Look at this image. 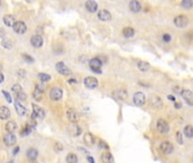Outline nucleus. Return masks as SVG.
Listing matches in <instances>:
<instances>
[{"label": "nucleus", "mask_w": 193, "mask_h": 163, "mask_svg": "<svg viewBox=\"0 0 193 163\" xmlns=\"http://www.w3.org/2000/svg\"><path fill=\"white\" fill-rule=\"evenodd\" d=\"M103 62L99 59V58H93V59H91L90 61H89V65H90V68L92 72H94L96 74H101V66Z\"/></svg>", "instance_id": "f257e3e1"}, {"label": "nucleus", "mask_w": 193, "mask_h": 163, "mask_svg": "<svg viewBox=\"0 0 193 163\" xmlns=\"http://www.w3.org/2000/svg\"><path fill=\"white\" fill-rule=\"evenodd\" d=\"M174 24L180 28L186 27L187 24H189V18L185 15H178L174 18Z\"/></svg>", "instance_id": "f03ea898"}, {"label": "nucleus", "mask_w": 193, "mask_h": 163, "mask_svg": "<svg viewBox=\"0 0 193 163\" xmlns=\"http://www.w3.org/2000/svg\"><path fill=\"white\" fill-rule=\"evenodd\" d=\"M33 108V113H32V120H38V119H43L45 118V110L42 108L38 107L36 104H32Z\"/></svg>", "instance_id": "7ed1b4c3"}, {"label": "nucleus", "mask_w": 193, "mask_h": 163, "mask_svg": "<svg viewBox=\"0 0 193 163\" xmlns=\"http://www.w3.org/2000/svg\"><path fill=\"white\" fill-rule=\"evenodd\" d=\"M145 101H147L145 95H144L142 92H136L135 94H134V96H133V102H134V104L137 105V107L144 105V104H145Z\"/></svg>", "instance_id": "20e7f679"}, {"label": "nucleus", "mask_w": 193, "mask_h": 163, "mask_svg": "<svg viewBox=\"0 0 193 163\" xmlns=\"http://www.w3.org/2000/svg\"><path fill=\"white\" fill-rule=\"evenodd\" d=\"M157 129H158L159 133L166 134V133L169 131V125L167 124V121L164 120V119H158V121H157Z\"/></svg>", "instance_id": "39448f33"}, {"label": "nucleus", "mask_w": 193, "mask_h": 163, "mask_svg": "<svg viewBox=\"0 0 193 163\" xmlns=\"http://www.w3.org/2000/svg\"><path fill=\"white\" fill-rule=\"evenodd\" d=\"M56 69L57 72L59 74H62V75H64V76H68V75H71V69L64 63L62 61H59L56 63Z\"/></svg>", "instance_id": "423d86ee"}, {"label": "nucleus", "mask_w": 193, "mask_h": 163, "mask_svg": "<svg viewBox=\"0 0 193 163\" xmlns=\"http://www.w3.org/2000/svg\"><path fill=\"white\" fill-rule=\"evenodd\" d=\"M13 30H14L17 34H23L26 32L27 27H26V24L24 22L18 21V22H15V24L13 25Z\"/></svg>", "instance_id": "0eeeda50"}, {"label": "nucleus", "mask_w": 193, "mask_h": 163, "mask_svg": "<svg viewBox=\"0 0 193 163\" xmlns=\"http://www.w3.org/2000/svg\"><path fill=\"white\" fill-rule=\"evenodd\" d=\"M62 97V91L59 87H53L50 91V99L52 101H59Z\"/></svg>", "instance_id": "6e6552de"}, {"label": "nucleus", "mask_w": 193, "mask_h": 163, "mask_svg": "<svg viewBox=\"0 0 193 163\" xmlns=\"http://www.w3.org/2000/svg\"><path fill=\"white\" fill-rule=\"evenodd\" d=\"M68 133L73 136V137H77V136L81 135L82 129H81V127H79L76 122H74V124L69 125V127H68Z\"/></svg>", "instance_id": "1a4fd4ad"}, {"label": "nucleus", "mask_w": 193, "mask_h": 163, "mask_svg": "<svg viewBox=\"0 0 193 163\" xmlns=\"http://www.w3.org/2000/svg\"><path fill=\"white\" fill-rule=\"evenodd\" d=\"M160 150H161V152L164 153V154H171L173 151H174V146H173V144L169 143V142H163L161 144H160Z\"/></svg>", "instance_id": "9d476101"}, {"label": "nucleus", "mask_w": 193, "mask_h": 163, "mask_svg": "<svg viewBox=\"0 0 193 163\" xmlns=\"http://www.w3.org/2000/svg\"><path fill=\"white\" fill-rule=\"evenodd\" d=\"M150 104H151V107L153 109H160V108L163 107V101H161V99L157 95H151L150 96Z\"/></svg>", "instance_id": "9b49d317"}, {"label": "nucleus", "mask_w": 193, "mask_h": 163, "mask_svg": "<svg viewBox=\"0 0 193 163\" xmlns=\"http://www.w3.org/2000/svg\"><path fill=\"white\" fill-rule=\"evenodd\" d=\"M84 85L88 87V89H96V86H98V79H96V77H92V76L85 77Z\"/></svg>", "instance_id": "f8f14e48"}, {"label": "nucleus", "mask_w": 193, "mask_h": 163, "mask_svg": "<svg viewBox=\"0 0 193 163\" xmlns=\"http://www.w3.org/2000/svg\"><path fill=\"white\" fill-rule=\"evenodd\" d=\"M4 143L7 146H13L16 143V136L14 135L13 133H8L4 136Z\"/></svg>", "instance_id": "ddd939ff"}, {"label": "nucleus", "mask_w": 193, "mask_h": 163, "mask_svg": "<svg viewBox=\"0 0 193 163\" xmlns=\"http://www.w3.org/2000/svg\"><path fill=\"white\" fill-rule=\"evenodd\" d=\"M31 44L33 45L34 48H41L42 44H43V39L42 36L39 35V34H35L31 38Z\"/></svg>", "instance_id": "4468645a"}, {"label": "nucleus", "mask_w": 193, "mask_h": 163, "mask_svg": "<svg viewBox=\"0 0 193 163\" xmlns=\"http://www.w3.org/2000/svg\"><path fill=\"white\" fill-rule=\"evenodd\" d=\"M98 18L102 22H107V21L111 19V14L106 9H101L98 11Z\"/></svg>", "instance_id": "2eb2a0df"}, {"label": "nucleus", "mask_w": 193, "mask_h": 163, "mask_svg": "<svg viewBox=\"0 0 193 163\" xmlns=\"http://www.w3.org/2000/svg\"><path fill=\"white\" fill-rule=\"evenodd\" d=\"M66 116H67V119L72 122V124L76 122L77 119H79V116H77L76 111H75L74 109H72V108H69L67 111H66Z\"/></svg>", "instance_id": "dca6fc26"}, {"label": "nucleus", "mask_w": 193, "mask_h": 163, "mask_svg": "<svg viewBox=\"0 0 193 163\" xmlns=\"http://www.w3.org/2000/svg\"><path fill=\"white\" fill-rule=\"evenodd\" d=\"M85 8L89 13H96L98 10V4L93 0H88L85 2Z\"/></svg>", "instance_id": "f3484780"}, {"label": "nucleus", "mask_w": 193, "mask_h": 163, "mask_svg": "<svg viewBox=\"0 0 193 163\" xmlns=\"http://www.w3.org/2000/svg\"><path fill=\"white\" fill-rule=\"evenodd\" d=\"M8 118H10V110L5 105H1L0 107V119L7 120Z\"/></svg>", "instance_id": "a211bd4d"}, {"label": "nucleus", "mask_w": 193, "mask_h": 163, "mask_svg": "<svg viewBox=\"0 0 193 163\" xmlns=\"http://www.w3.org/2000/svg\"><path fill=\"white\" fill-rule=\"evenodd\" d=\"M42 94H43V86L42 85H36V89L33 92V97L36 101H41L42 99Z\"/></svg>", "instance_id": "6ab92c4d"}, {"label": "nucleus", "mask_w": 193, "mask_h": 163, "mask_svg": "<svg viewBox=\"0 0 193 163\" xmlns=\"http://www.w3.org/2000/svg\"><path fill=\"white\" fill-rule=\"evenodd\" d=\"M128 7H130L131 11H133V13H139V11L142 9L141 4H140L139 1H136V0H133V1H131L130 4H128Z\"/></svg>", "instance_id": "aec40b11"}, {"label": "nucleus", "mask_w": 193, "mask_h": 163, "mask_svg": "<svg viewBox=\"0 0 193 163\" xmlns=\"http://www.w3.org/2000/svg\"><path fill=\"white\" fill-rule=\"evenodd\" d=\"M83 139H84V143L86 146H92V145L94 144V136L92 135L91 133H86V134H84Z\"/></svg>", "instance_id": "412c9836"}, {"label": "nucleus", "mask_w": 193, "mask_h": 163, "mask_svg": "<svg viewBox=\"0 0 193 163\" xmlns=\"http://www.w3.org/2000/svg\"><path fill=\"white\" fill-rule=\"evenodd\" d=\"M15 108H16V112L19 114V116H24V114H26V109L25 107L23 105L21 102L18 101H15Z\"/></svg>", "instance_id": "4be33fe9"}, {"label": "nucleus", "mask_w": 193, "mask_h": 163, "mask_svg": "<svg viewBox=\"0 0 193 163\" xmlns=\"http://www.w3.org/2000/svg\"><path fill=\"white\" fill-rule=\"evenodd\" d=\"M17 129V124L14 121V120H10V121H8L7 124H6V130L8 131V133H13L14 134V131Z\"/></svg>", "instance_id": "5701e85b"}, {"label": "nucleus", "mask_w": 193, "mask_h": 163, "mask_svg": "<svg viewBox=\"0 0 193 163\" xmlns=\"http://www.w3.org/2000/svg\"><path fill=\"white\" fill-rule=\"evenodd\" d=\"M134 34H135L134 28L130 27V26L123 28V35H124L125 38H133V36H134Z\"/></svg>", "instance_id": "b1692460"}, {"label": "nucleus", "mask_w": 193, "mask_h": 163, "mask_svg": "<svg viewBox=\"0 0 193 163\" xmlns=\"http://www.w3.org/2000/svg\"><path fill=\"white\" fill-rule=\"evenodd\" d=\"M101 160H102V162L103 163H113L114 162L113 155H111L109 152L103 153V154H102V156H101Z\"/></svg>", "instance_id": "393cba45"}, {"label": "nucleus", "mask_w": 193, "mask_h": 163, "mask_svg": "<svg viewBox=\"0 0 193 163\" xmlns=\"http://www.w3.org/2000/svg\"><path fill=\"white\" fill-rule=\"evenodd\" d=\"M4 23L7 26H13L15 24V17L13 16V15H6L4 17Z\"/></svg>", "instance_id": "a878e982"}, {"label": "nucleus", "mask_w": 193, "mask_h": 163, "mask_svg": "<svg viewBox=\"0 0 193 163\" xmlns=\"http://www.w3.org/2000/svg\"><path fill=\"white\" fill-rule=\"evenodd\" d=\"M26 154H27L28 160H32V161H34L35 159L38 158V155H39V153H38V151L35 148H30Z\"/></svg>", "instance_id": "bb28decb"}, {"label": "nucleus", "mask_w": 193, "mask_h": 163, "mask_svg": "<svg viewBox=\"0 0 193 163\" xmlns=\"http://www.w3.org/2000/svg\"><path fill=\"white\" fill-rule=\"evenodd\" d=\"M66 162L67 163H77L79 162V158L76 154L74 153H68L67 156H66Z\"/></svg>", "instance_id": "cd10ccee"}, {"label": "nucleus", "mask_w": 193, "mask_h": 163, "mask_svg": "<svg viewBox=\"0 0 193 163\" xmlns=\"http://www.w3.org/2000/svg\"><path fill=\"white\" fill-rule=\"evenodd\" d=\"M184 135H185V137H187V138H192L193 137V126L187 125V126L184 127Z\"/></svg>", "instance_id": "c85d7f7f"}, {"label": "nucleus", "mask_w": 193, "mask_h": 163, "mask_svg": "<svg viewBox=\"0 0 193 163\" xmlns=\"http://www.w3.org/2000/svg\"><path fill=\"white\" fill-rule=\"evenodd\" d=\"M137 68L141 70V72H147L150 69V65L145 61H139L137 62Z\"/></svg>", "instance_id": "c756f323"}, {"label": "nucleus", "mask_w": 193, "mask_h": 163, "mask_svg": "<svg viewBox=\"0 0 193 163\" xmlns=\"http://www.w3.org/2000/svg\"><path fill=\"white\" fill-rule=\"evenodd\" d=\"M181 95L183 96L185 100H190V99H192L193 93H192V91H190V90H182Z\"/></svg>", "instance_id": "7c9ffc66"}, {"label": "nucleus", "mask_w": 193, "mask_h": 163, "mask_svg": "<svg viewBox=\"0 0 193 163\" xmlns=\"http://www.w3.org/2000/svg\"><path fill=\"white\" fill-rule=\"evenodd\" d=\"M39 79L41 80V83H48V82L51 79V77H50V75H48V74L41 73V74H39Z\"/></svg>", "instance_id": "2f4dec72"}, {"label": "nucleus", "mask_w": 193, "mask_h": 163, "mask_svg": "<svg viewBox=\"0 0 193 163\" xmlns=\"http://www.w3.org/2000/svg\"><path fill=\"white\" fill-rule=\"evenodd\" d=\"M181 6L185 9H191L193 7V1L192 0H183L181 2Z\"/></svg>", "instance_id": "473e14b6"}, {"label": "nucleus", "mask_w": 193, "mask_h": 163, "mask_svg": "<svg viewBox=\"0 0 193 163\" xmlns=\"http://www.w3.org/2000/svg\"><path fill=\"white\" fill-rule=\"evenodd\" d=\"M116 95L118 96V99H120V100H125L127 97V93L125 90H118L116 92Z\"/></svg>", "instance_id": "72a5a7b5"}, {"label": "nucleus", "mask_w": 193, "mask_h": 163, "mask_svg": "<svg viewBox=\"0 0 193 163\" xmlns=\"http://www.w3.org/2000/svg\"><path fill=\"white\" fill-rule=\"evenodd\" d=\"M15 95H16V97H17V100H18V101H19V100H21V101H25V100H26V94H25L23 91H22V92H19V93H16Z\"/></svg>", "instance_id": "f704fd0d"}, {"label": "nucleus", "mask_w": 193, "mask_h": 163, "mask_svg": "<svg viewBox=\"0 0 193 163\" xmlns=\"http://www.w3.org/2000/svg\"><path fill=\"white\" fill-rule=\"evenodd\" d=\"M11 91L16 94V93H19V92H22V86L19 84H15L13 85V87H11Z\"/></svg>", "instance_id": "c9c22d12"}, {"label": "nucleus", "mask_w": 193, "mask_h": 163, "mask_svg": "<svg viewBox=\"0 0 193 163\" xmlns=\"http://www.w3.org/2000/svg\"><path fill=\"white\" fill-rule=\"evenodd\" d=\"M1 45L4 46V48H6V49H10L11 48V42L10 41H8V40H2L1 41Z\"/></svg>", "instance_id": "e433bc0d"}, {"label": "nucleus", "mask_w": 193, "mask_h": 163, "mask_svg": "<svg viewBox=\"0 0 193 163\" xmlns=\"http://www.w3.org/2000/svg\"><path fill=\"white\" fill-rule=\"evenodd\" d=\"M53 51L56 52V55H60V53H62V51H64V49H62V45L57 44L56 46H55V49H53Z\"/></svg>", "instance_id": "4c0bfd02"}, {"label": "nucleus", "mask_w": 193, "mask_h": 163, "mask_svg": "<svg viewBox=\"0 0 193 163\" xmlns=\"http://www.w3.org/2000/svg\"><path fill=\"white\" fill-rule=\"evenodd\" d=\"M31 133V127H28V126H26L24 129L22 130V133H21V135L22 136H25V135H28Z\"/></svg>", "instance_id": "58836bf2"}, {"label": "nucleus", "mask_w": 193, "mask_h": 163, "mask_svg": "<svg viewBox=\"0 0 193 163\" xmlns=\"http://www.w3.org/2000/svg\"><path fill=\"white\" fill-rule=\"evenodd\" d=\"M23 58H24V59H25L27 62H31V63H32V62H34L33 58H32V57H30V56H27L26 53H23Z\"/></svg>", "instance_id": "ea45409f"}, {"label": "nucleus", "mask_w": 193, "mask_h": 163, "mask_svg": "<svg viewBox=\"0 0 193 163\" xmlns=\"http://www.w3.org/2000/svg\"><path fill=\"white\" fill-rule=\"evenodd\" d=\"M2 94H4V95H5L6 100H7V101L9 102V103H10V102L13 101V100H11V96H10V94H9V93H8V92H6V91H2Z\"/></svg>", "instance_id": "a19ab883"}, {"label": "nucleus", "mask_w": 193, "mask_h": 163, "mask_svg": "<svg viewBox=\"0 0 193 163\" xmlns=\"http://www.w3.org/2000/svg\"><path fill=\"white\" fill-rule=\"evenodd\" d=\"M176 139H177V142H178L180 144H183V138H182L181 131H177V133H176Z\"/></svg>", "instance_id": "79ce46f5"}, {"label": "nucleus", "mask_w": 193, "mask_h": 163, "mask_svg": "<svg viewBox=\"0 0 193 163\" xmlns=\"http://www.w3.org/2000/svg\"><path fill=\"white\" fill-rule=\"evenodd\" d=\"M170 40H171V35H170V34H164V35H163V41H165V42H169Z\"/></svg>", "instance_id": "37998d69"}, {"label": "nucleus", "mask_w": 193, "mask_h": 163, "mask_svg": "<svg viewBox=\"0 0 193 163\" xmlns=\"http://www.w3.org/2000/svg\"><path fill=\"white\" fill-rule=\"evenodd\" d=\"M99 144H100V147H101V148H105V150H109V146L107 145V143H105L103 141H100V142H99Z\"/></svg>", "instance_id": "c03bdc74"}, {"label": "nucleus", "mask_w": 193, "mask_h": 163, "mask_svg": "<svg viewBox=\"0 0 193 163\" xmlns=\"http://www.w3.org/2000/svg\"><path fill=\"white\" fill-rule=\"evenodd\" d=\"M55 150L56 151H62V146L60 143H57V144H55Z\"/></svg>", "instance_id": "a18cd8bd"}, {"label": "nucleus", "mask_w": 193, "mask_h": 163, "mask_svg": "<svg viewBox=\"0 0 193 163\" xmlns=\"http://www.w3.org/2000/svg\"><path fill=\"white\" fill-rule=\"evenodd\" d=\"M173 91H174L175 93H181L182 89L180 87V86H174V87H173Z\"/></svg>", "instance_id": "49530a36"}, {"label": "nucleus", "mask_w": 193, "mask_h": 163, "mask_svg": "<svg viewBox=\"0 0 193 163\" xmlns=\"http://www.w3.org/2000/svg\"><path fill=\"white\" fill-rule=\"evenodd\" d=\"M174 107H175L176 109H178V110H180V109H182V104H181V103H177V102H175Z\"/></svg>", "instance_id": "de8ad7c7"}, {"label": "nucleus", "mask_w": 193, "mask_h": 163, "mask_svg": "<svg viewBox=\"0 0 193 163\" xmlns=\"http://www.w3.org/2000/svg\"><path fill=\"white\" fill-rule=\"evenodd\" d=\"M0 38H1V39H4V38H5V31H4V30H1V28H0Z\"/></svg>", "instance_id": "09e8293b"}, {"label": "nucleus", "mask_w": 193, "mask_h": 163, "mask_svg": "<svg viewBox=\"0 0 193 163\" xmlns=\"http://www.w3.org/2000/svg\"><path fill=\"white\" fill-rule=\"evenodd\" d=\"M167 99H168L169 101H173V102H175V101H176V100H175V97H174V96H173V95H168V96H167Z\"/></svg>", "instance_id": "8fccbe9b"}, {"label": "nucleus", "mask_w": 193, "mask_h": 163, "mask_svg": "<svg viewBox=\"0 0 193 163\" xmlns=\"http://www.w3.org/2000/svg\"><path fill=\"white\" fill-rule=\"evenodd\" d=\"M88 161H89L90 163H94V159L91 158L90 155H88Z\"/></svg>", "instance_id": "3c124183"}, {"label": "nucleus", "mask_w": 193, "mask_h": 163, "mask_svg": "<svg viewBox=\"0 0 193 163\" xmlns=\"http://www.w3.org/2000/svg\"><path fill=\"white\" fill-rule=\"evenodd\" d=\"M19 152V147L17 146V147H15V150H14V152H13V154H14V155H16L17 153Z\"/></svg>", "instance_id": "603ef678"}, {"label": "nucleus", "mask_w": 193, "mask_h": 163, "mask_svg": "<svg viewBox=\"0 0 193 163\" xmlns=\"http://www.w3.org/2000/svg\"><path fill=\"white\" fill-rule=\"evenodd\" d=\"M186 103L189 104V105H192V107H193V100H192V99H190V100H186Z\"/></svg>", "instance_id": "864d4df0"}, {"label": "nucleus", "mask_w": 193, "mask_h": 163, "mask_svg": "<svg viewBox=\"0 0 193 163\" xmlns=\"http://www.w3.org/2000/svg\"><path fill=\"white\" fill-rule=\"evenodd\" d=\"M19 75H21L22 77H24V76H25V73H24V70H18V76H19Z\"/></svg>", "instance_id": "5fc2aeb1"}, {"label": "nucleus", "mask_w": 193, "mask_h": 163, "mask_svg": "<svg viewBox=\"0 0 193 163\" xmlns=\"http://www.w3.org/2000/svg\"><path fill=\"white\" fill-rule=\"evenodd\" d=\"M4 79H5V77H4V74L0 73V83H2V82H4Z\"/></svg>", "instance_id": "6e6d98bb"}, {"label": "nucleus", "mask_w": 193, "mask_h": 163, "mask_svg": "<svg viewBox=\"0 0 193 163\" xmlns=\"http://www.w3.org/2000/svg\"><path fill=\"white\" fill-rule=\"evenodd\" d=\"M68 83H69V84H76V79H69Z\"/></svg>", "instance_id": "4d7b16f0"}, {"label": "nucleus", "mask_w": 193, "mask_h": 163, "mask_svg": "<svg viewBox=\"0 0 193 163\" xmlns=\"http://www.w3.org/2000/svg\"><path fill=\"white\" fill-rule=\"evenodd\" d=\"M8 163H14V161H9Z\"/></svg>", "instance_id": "13d9d810"}, {"label": "nucleus", "mask_w": 193, "mask_h": 163, "mask_svg": "<svg viewBox=\"0 0 193 163\" xmlns=\"http://www.w3.org/2000/svg\"><path fill=\"white\" fill-rule=\"evenodd\" d=\"M0 5H1V1H0Z\"/></svg>", "instance_id": "bf43d9fd"}]
</instances>
